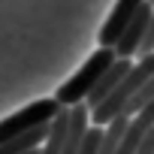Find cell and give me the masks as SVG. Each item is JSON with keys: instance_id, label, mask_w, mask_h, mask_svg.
I'll return each instance as SVG.
<instances>
[{"instance_id": "obj_1", "label": "cell", "mask_w": 154, "mask_h": 154, "mask_svg": "<svg viewBox=\"0 0 154 154\" xmlns=\"http://www.w3.org/2000/svg\"><path fill=\"white\" fill-rule=\"evenodd\" d=\"M151 72H154V51H151V54H142V57H139V60L124 72V79H121V82L106 94V100H103L100 106H94V109H91V124L103 127L106 121H112V118L124 109V103H127V100L142 88V82L148 79Z\"/></svg>"}, {"instance_id": "obj_3", "label": "cell", "mask_w": 154, "mask_h": 154, "mask_svg": "<svg viewBox=\"0 0 154 154\" xmlns=\"http://www.w3.org/2000/svg\"><path fill=\"white\" fill-rule=\"evenodd\" d=\"M57 109H60V103L54 97L51 100H33L21 112H15V115L0 121V142H6V139H12V136H18V133H24V130H30L36 124H48L57 115Z\"/></svg>"}, {"instance_id": "obj_2", "label": "cell", "mask_w": 154, "mask_h": 154, "mask_svg": "<svg viewBox=\"0 0 154 154\" xmlns=\"http://www.w3.org/2000/svg\"><path fill=\"white\" fill-rule=\"evenodd\" d=\"M112 60H115V48H112V45H100V48L82 63V69L75 72L69 82H63V85L57 88L54 100H57L60 106H75V103H82V100L88 97V91L97 85V79L112 66Z\"/></svg>"}, {"instance_id": "obj_11", "label": "cell", "mask_w": 154, "mask_h": 154, "mask_svg": "<svg viewBox=\"0 0 154 154\" xmlns=\"http://www.w3.org/2000/svg\"><path fill=\"white\" fill-rule=\"evenodd\" d=\"M148 3H151V6H154V0H148Z\"/></svg>"}, {"instance_id": "obj_5", "label": "cell", "mask_w": 154, "mask_h": 154, "mask_svg": "<svg viewBox=\"0 0 154 154\" xmlns=\"http://www.w3.org/2000/svg\"><path fill=\"white\" fill-rule=\"evenodd\" d=\"M130 66H133V57H115V60H112V66H109V69L100 75V79H97V85L88 91V97H85L82 103H85L88 109L100 106V103L106 100V94H109V91H112V88H115V85L124 79V72H127Z\"/></svg>"}, {"instance_id": "obj_9", "label": "cell", "mask_w": 154, "mask_h": 154, "mask_svg": "<svg viewBox=\"0 0 154 154\" xmlns=\"http://www.w3.org/2000/svg\"><path fill=\"white\" fill-rule=\"evenodd\" d=\"M151 51H154V6H151V18H148V24H145L142 42H139V48H136V57H142V54H151Z\"/></svg>"}, {"instance_id": "obj_10", "label": "cell", "mask_w": 154, "mask_h": 154, "mask_svg": "<svg viewBox=\"0 0 154 154\" xmlns=\"http://www.w3.org/2000/svg\"><path fill=\"white\" fill-rule=\"evenodd\" d=\"M21 154H39V148H30V151H21Z\"/></svg>"}, {"instance_id": "obj_6", "label": "cell", "mask_w": 154, "mask_h": 154, "mask_svg": "<svg viewBox=\"0 0 154 154\" xmlns=\"http://www.w3.org/2000/svg\"><path fill=\"white\" fill-rule=\"evenodd\" d=\"M139 3H142V0H118L115 9H112L109 18H106V24H103L100 33H97L100 45H115V39L121 36V30L127 27V21L133 18V12L139 9Z\"/></svg>"}, {"instance_id": "obj_7", "label": "cell", "mask_w": 154, "mask_h": 154, "mask_svg": "<svg viewBox=\"0 0 154 154\" xmlns=\"http://www.w3.org/2000/svg\"><path fill=\"white\" fill-rule=\"evenodd\" d=\"M69 109V121H66V136H63V148L60 154H75L91 127V109L85 103H75V106H66Z\"/></svg>"}, {"instance_id": "obj_8", "label": "cell", "mask_w": 154, "mask_h": 154, "mask_svg": "<svg viewBox=\"0 0 154 154\" xmlns=\"http://www.w3.org/2000/svg\"><path fill=\"white\" fill-rule=\"evenodd\" d=\"M148 100H154V72H151L148 79L142 82V88H139V91H136V94L124 103V109H121V112H124V115H133V112H139Z\"/></svg>"}, {"instance_id": "obj_4", "label": "cell", "mask_w": 154, "mask_h": 154, "mask_svg": "<svg viewBox=\"0 0 154 154\" xmlns=\"http://www.w3.org/2000/svg\"><path fill=\"white\" fill-rule=\"evenodd\" d=\"M148 18H151V3L142 0L139 9L133 12V18L127 21V27L121 30V36H118L115 45H112V48H115V57H136V48H139V42H142V33H145Z\"/></svg>"}]
</instances>
